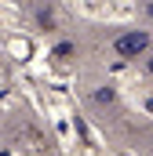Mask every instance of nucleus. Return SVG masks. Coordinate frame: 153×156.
<instances>
[{
  "mask_svg": "<svg viewBox=\"0 0 153 156\" xmlns=\"http://www.w3.org/2000/svg\"><path fill=\"white\" fill-rule=\"evenodd\" d=\"M150 47H153V33H150V29H124V33H117L113 44H110V51H113L120 62L146 58Z\"/></svg>",
  "mask_w": 153,
  "mask_h": 156,
  "instance_id": "obj_1",
  "label": "nucleus"
},
{
  "mask_svg": "<svg viewBox=\"0 0 153 156\" xmlns=\"http://www.w3.org/2000/svg\"><path fill=\"white\" fill-rule=\"evenodd\" d=\"M76 47L73 44H66V40H62V44H58V47H55V58H58V62H66V58H69V55H73Z\"/></svg>",
  "mask_w": 153,
  "mask_h": 156,
  "instance_id": "obj_2",
  "label": "nucleus"
},
{
  "mask_svg": "<svg viewBox=\"0 0 153 156\" xmlns=\"http://www.w3.org/2000/svg\"><path fill=\"white\" fill-rule=\"evenodd\" d=\"M95 102H113V87H99L95 91Z\"/></svg>",
  "mask_w": 153,
  "mask_h": 156,
  "instance_id": "obj_3",
  "label": "nucleus"
},
{
  "mask_svg": "<svg viewBox=\"0 0 153 156\" xmlns=\"http://www.w3.org/2000/svg\"><path fill=\"white\" fill-rule=\"evenodd\" d=\"M142 62H146V73H150V76H153V55H146Z\"/></svg>",
  "mask_w": 153,
  "mask_h": 156,
  "instance_id": "obj_4",
  "label": "nucleus"
},
{
  "mask_svg": "<svg viewBox=\"0 0 153 156\" xmlns=\"http://www.w3.org/2000/svg\"><path fill=\"white\" fill-rule=\"evenodd\" d=\"M146 15H150V22H153V0H146Z\"/></svg>",
  "mask_w": 153,
  "mask_h": 156,
  "instance_id": "obj_5",
  "label": "nucleus"
}]
</instances>
